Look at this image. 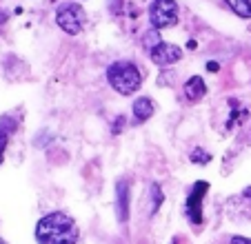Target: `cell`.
Instances as JSON below:
<instances>
[{
    "label": "cell",
    "mask_w": 251,
    "mask_h": 244,
    "mask_svg": "<svg viewBox=\"0 0 251 244\" xmlns=\"http://www.w3.org/2000/svg\"><path fill=\"white\" fill-rule=\"evenodd\" d=\"M36 242L38 244H76L78 226L67 213L53 211L40 218L36 224Z\"/></svg>",
    "instance_id": "1"
},
{
    "label": "cell",
    "mask_w": 251,
    "mask_h": 244,
    "mask_svg": "<svg viewBox=\"0 0 251 244\" xmlns=\"http://www.w3.org/2000/svg\"><path fill=\"white\" fill-rule=\"evenodd\" d=\"M107 80H109V85L114 87L118 94L123 96H131L140 89L142 85V73L133 62L129 60H118L107 69Z\"/></svg>",
    "instance_id": "2"
},
{
    "label": "cell",
    "mask_w": 251,
    "mask_h": 244,
    "mask_svg": "<svg viewBox=\"0 0 251 244\" xmlns=\"http://www.w3.org/2000/svg\"><path fill=\"white\" fill-rule=\"evenodd\" d=\"M85 23H87V14L80 5H76V2H65V5L58 7L56 24L65 33H69V36H78V33L82 31V27H85Z\"/></svg>",
    "instance_id": "3"
},
{
    "label": "cell",
    "mask_w": 251,
    "mask_h": 244,
    "mask_svg": "<svg viewBox=\"0 0 251 244\" xmlns=\"http://www.w3.org/2000/svg\"><path fill=\"white\" fill-rule=\"evenodd\" d=\"M149 20H151V27L156 29H167L174 27L178 23V5L176 0H153L151 7H149Z\"/></svg>",
    "instance_id": "4"
},
{
    "label": "cell",
    "mask_w": 251,
    "mask_h": 244,
    "mask_svg": "<svg viewBox=\"0 0 251 244\" xmlns=\"http://www.w3.org/2000/svg\"><path fill=\"white\" fill-rule=\"evenodd\" d=\"M209 191V182H204V180H200V182H196L194 191L189 193V197H187V218H189V224L191 226H200L202 224V197L204 193Z\"/></svg>",
    "instance_id": "5"
},
{
    "label": "cell",
    "mask_w": 251,
    "mask_h": 244,
    "mask_svg": "<svg viewBox=\"0 0 251 244\" xmlns=\"http://www.w3.org/2000/svg\"><path fill=\"white\" fill-rule=\"evenodd\" d=\"M149 56H151V60L156 62V65L160 67H171L176 65V62L182 58V49L178 47V45H171V43H158L153 49H149Z\"/></svg>",
    "instance_id": "6"
},
{
    "label": "cell",
    "mask_w": 251,
    "mask_h": 244,
    "mask_svg": "<svg viewBox=\"0 0 251 244\" xmlns=\"http://www.w3.org/2000/svg\"><path fill=\"white\" fill-rule=\"evenodd\" d=\"M116 213H118V222L129 220V182L120 180L116 184Z\"/></svg>",
    "instance_id": "7"
},
{
    "label": "cell",
    "mask_w": 251,
    "mask_h": 244,
    "mask_svg": "<svg viewBox=\"0 0 251 244\" xmlns=\"http://www.w3.org/2000/svg\"><path fill=\"white\" fill-rule=\"evenodd\" d=\"M131 111H133V122L142 124V122H147L149 118L156 113V102H153L151 98H147V96H142V98H138L136 102H133Z\"/></svg>",
    "instance_id": "8"
},
{
    "label": "cell",
    "mask_w": 251,
    "mask_h": 244,
    "mask_svg": "<svg viewBox=\"0 0 251 244\" xmlns=\"http://www.w3.org/2000/svg\"><path fill=\"white\" fill-rule=\"evenodd\" d=\"M185 96L189 102H198V100L204 98V94H207V85H204V80L200 78V75H194V78H189L185 82Z\"/></svg>",
    "instance_id": "9"
},
{
    "label": "cell",
    "mask_w": 251,
    "mask_h": 244,
    "mask_svg": "<svg viewBox=\"0 0 251 244\" xmlns=\"http://www.w3.org/2000/svg\"><path fill=\"white\" fill-rule=\"evenodd\" d=\"M231 11L240 18H251V0H225Z\"/></svg>",
    "instance_id": "10"
},
{
    "label": "cell",
    "mask_w": 251,
    "mask_h": 244,
    "mask_svg": "<svg viewBox=\"0 0 251 244\" xmlns=\"http://www.w3.org/2000/svg\"><path fill=\"white\" fill-rule=\"evenodd\" d=\"M149 191H151V213H156L158 209H160V204H162V189L158 187L156 182L151 184V187H149Z\"/></svg>",
    "instance_id": "11"
},
{
    "label": "cell",
    "mask_w": 251,
    "mask_h": 244,
    "mask_svg": "<svg viewBox=\"0 0 251 244\" xmlns=\"http://www.w3.org/2000/svg\"><path fill=\"white\" fill-rule=\"evenodd\" d=\"M209 160H211V155L204 153L202 149H196L194 153H191V162H196V165H207Z\"/></svg>",
    "instance_id": "12"
},
{
    "label": "cell",
    "mask_w": 251,
    "mask_h": 244,
    "mask_svg": "<svg viewBox=\"0 0 251 244\" xmlns=\"http://www.w3.org/2000/svg\"><path fill=\"white\" fill-rule=\"evenodd\" d=\"M7 145H9V136H7V131H2V129H0V165H2V160H5Z\"/></svg>",
    "instance_id": "13"
},
{
    "label": "cell",
    "mask_w": 251,
    "mask_h": 244,
    "mask_svg": "<svg viewBox=\"0 0 251 244\" xmlns=\"http://www.w3.org/2000/svg\"><path fill=\"white\" fill-rule=\"evenodd\" d=\"M231 244H251V240L249 238H242V235H233Z\"/></svg>",
    "instance_id": "14"
},
{
    "label": "cell",
    "mask_w": 251,
    "mask_h": 244,
    "mask_svg": "<svg viewBox=\"0 0 251 244\" xmlns=\"http://www.w3.org/2000/svg\"><path fill=\"white\" fill-rule=\"evenodd\" d=\"M207 69H209V71H216V69H218V65H216V62H209Z\"/></svg>",
    "instance_id": "15"
},
{
    "label": "cell",
    "mask_w": 251,
    "mask_h": 244,
    "mask_svg": "<svg viewBox=\"0 0 251 244\" xmlns=\"http://www.w3.org/2000/svg\"><path fill=\"white\" fill-rule=\"evenodd\" d=\"M242 193H245V197H249V200H251V187H247Z\"/></svg>",
    "instance_id": "16"
},
{
    "label": "cell",
    "mask_w": 251,
    "mask_h": 244,
    "mask_svg": "<svg viewBox=\"0 0 251 244\" xmlns=\"http://www.w3.org/2000/svg\"><path fill=\"white\" fill-rule=\"evenodd\" d=\"M0 244H7V242H5V240H2V238H0Z\"/></svg>",
    "instance_id": "17"
}]
</instances>
